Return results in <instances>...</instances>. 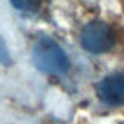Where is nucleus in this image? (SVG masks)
I'll return each instance as SVG.
<instances>
[{
	"mask_svg": "<svg viewBox=\"0 0 124 124\" xmlns=\"http://www.w3.org/2000/svg\"><path fill=\"white\" fill-rule=\"evenodd\" d=\"M80 44L91 54H104L115 45V32L107 22L92 21L83 26Z\"/></svg>",
	"mask_w": 124,
	"mask_h": 124,
	"instance_id": "2",
	"label": "nucleus"
},
{
	"mask_svg": "<svg viewBox=\"0 0 124 124\" xmlns=\"http://www.w3.org/2000/svg\"><path fill=\"white\" fill-rule=\"evenodd\" d=\"M9 2L16 10L28 13V15L37 13L41 8V0H9Z\"/></svg>",
	"mask_w": 124,
	"mask_h": 124,
	"instance_id": "4",
	"label": "nucleus"
},
{
	"mask_svg": "<svg viewBox=\"0 0 124 124\" xmlns=\"http://www.w3.org/2000/svg\"><path fill=\"white\" fill-rule=\"evenodd\" d=\"M98 98L108 105L124 104V73H114L105 76L96 85Z\"/></svg>",
	"mask_w": 124,
	"mask_h": 124,
	"instance_id": "3",
	"label": "nucleus"
},
{
	"mask_svg": "<svg viewBox=\"0 0 124 124\" xmlns=\"http://www.w3.org/2000/svg\"><path fill=\"white\" fill-rule=\"evenodd\" d=\"M32 61L38 70L47 75L63 76L70 69V60L66 51L50 37H41L32 47Z\"/></svg>",
	"mask_w": 124,
	"mask_h": 124,
	"instance_id": "1",
	"label": "nucleus"
},
{
	"mask_svg": "<svg viewBox=\"0 0 124 124\" xmlns=\"http://www.w3.org/2000/svg\"><path fill=\"white\" fill-rule=\"evenodd\" d=\"M0 64H3V66H10L12 64V55L5 44V41L0 38Z\"/></svg>",
	"mask_w": 124,
	"mask_h": 124,
	"instance_id": "5",
	"label": "nucleus"
}]
</instances>
